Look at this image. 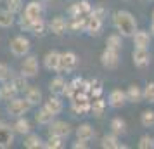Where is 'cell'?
Wrapping results in <instances>:
<instances>
[{"label":"cell","instance_id":"obj_1","mask_svg":"<svg viewBox=\"0 0 154 149\" xmlns=\"http://www.w3.org/2000/svg\"><path fill=\"white\" fill-rule=\"evenodd\" d=\"M112 24L123 38H132L133 33L137 31V21L133 14L128 11H118L112 17Z\"/></svg>","mask_w":154,"mask_h":149},{"label":"cell","instance_id":"obj_2","mask_svg":"<svg viewBox=\"0 0 154 149\" xmlns=\"http://www.w3.org/2000/svg\"><path fill=\"white\" fill-rule=\"evenodd\" d=\"M31 104L26 97H14L12 101H9L7 104V113L14 118H19V116H24L31 109Z\"/></svg>","mask_w":154,"mask_h":149},{"label":"cell","instance_id":"obj_3","mask_svg":"<svg viewBox=\"0 0 154 149\" xmlns=\"http://www.w3.org/2000/svg\"><path fill=\"white\" fill-rule=\"evenodd\" d=\"M9 49H11V52H12V56L24 57V56H28L29 50H31V42H29L26 36L17 35V36H14V38L11 40Z\"/></svg>","mask_w":154,"mask_h":149},{"label":"cell","instance_id":"obj_4","mask_svg":"<svg viewBox=\"0 0 154 149\" xmlns=\"http://www.w3.org/2000/svg\"><path fill=\"white\" fill-rule=\"evenodd\" d=\"M71 109H73V113L76 114H87L88 111L92 109V102H90V97H88V94H76L73 99H71Z\"/></svg>","mask_w":154,"mask_h":149},{"label":"cell","instance_id":"obj_5","mask_svg":"<svg viewBox=\"0 0 154 149\" xmlns=\"http://www.w3.org/2000/svg\"><path fill=\"white\" fill-rule=\"evenodd\" d=\"M40 71V64H38V59L35 56H24L21 63V75L26 76V78H35Z\"/></svg>","mask_w":154,"mask_h":149},{"label":"cell","instance_id":"obj_6","mask_svg":"<svg viewBox=\"0 0 154 149\" xmlns=\"http://www.w3.org/2000/svg\"><path fill=\"white\" fill-rule=\"evenodd\" d=\"M100 63H102V66L106 70H116L119 64V50L106 47L102 56H100Z\"/></svg>","mask_w":154,"mask_h":149},{"label":"cell","instance_id":"obj_7","mask_svg":"<svg viewBox=\"0 0 154 149\" xmlns=\"http://www.w3.org/2000/svg\"><path fill=\"white\" fill-rule=\"evenodd\" d=\"M71 132H73V128H71V125L68 123V121L56 120V121H52V123L49 125V135H57V137L66 139V137L71 135Z\"/></svg>","mask_w":154,"mask_h":149},{"label":"cell","instance_id":"obj_8","mask_svg":"<svg viewBox=\"0 0 154 149\" xmlns=\"http://www.w3.org/2000/svg\"><path fill=\"white\" fill-rule=\"evenodd\" d=\"M132 59H133V64L140 68V70H144L147 68L149 64H151V52L149 49H140V47H135L132 52Z\"/></svg>","mask_w":154,"mask_h":149},{"label":"cell","instance_id":"obj_9","mask_svg":"<svg viewBox=\"0 0 154 149\" xmlns=\"http://www.w3.org/2000/svg\"><path fill=\"white\" fill-rule=\"evenodd\" d=\"M78 66V56L75 52H63L61 54V70L59 71H64V73H71V71H75Z\"/></svg>","mask_w":154,"mask_h":149},{"label":"cell","instance_id":"obj_10","mask_svg":"<svg viewBox=\"0 0 154 149\" xmlns=\"http://www.w3.org/2000/svg\"><path fill=\"white\" fill-rule=\"evenodd\" d=\"M128 102L126 101V92L125 90H121V88H114L109 92V97H107V104L112 107V109H119V107H123Z\"/></svg>","mask_w":154,"mask_h":149},{"label":"cell","instance_id":"obj_11","mask_svg":"<svg viewBox=\"0 0 154 149\" xmlns=\"http://www.w3.org/2000/svg\"><path fill=\"white\" fill-rule=\"evenodd\" d=\"M43 66L49 71H59L61 70V52H57V50L47 52L43 57Z\"/></svg>","mask_w":154,"mask_h":149},{"label":"cell","instance_id":"obj_12","mask_svg":"<svg viewBox=\"0 0 154 149\" xmlns=\"http://www.w3.org/2000/svg\"><path fill=\"white\" fill-rule=\"evenodd\" d=\"M42 14H43L42 2H38V0H31L28 5L24 7V14H23V16H26L29 21H35V19H40Z\"/></svg>","mask_w":154,"mask_h":149},{"label":"cell","instance_id":"obj_13","mask_svg":"<svg viewBox=\"0 0 154 149\" xmlns=\"http://www.w3.org/2000/svg\"><path fill=\"white\" fill-rule=\"evenodd\" d=\"M85 31L88 33V35H99L100 31H102V19L97 17V16H94L90 12L88 17H87V24H85Z\"/></svg>","mask_w":154,"mask_h":149},{"label":"cell","instance_id":"obj_14","mask_svg":"<svg viewBox=\"0 0 154 149\" xmlns=\"http://www.w3.org/2000/svg\"><path fill=\"white\" fill-rule=\"evenodd\" d=\"M49 29L54 35L61 36V35H64L66 29H68V21L64 19L63 16H56V17H52V21L49 23Z\"/></svg>","mask_w":154,"mask_h":149},{"label":"cell","instance_id":"obj_15","mask_svg":"<svg viewBox=\"0 0 154 149\" xmlns=\"http://www.w3.org/2000/svg\"><path fill=\"white\" fill-rule=\"evenodd\" d=\"M151 33H147L144 29H137L135 33H133L132 40H133V45L135 47H140V49H149V45H151Z\"/></svg>","mask_w":154,"mask_h":149},{"label":"cell","instance_id":"obj_16","mask_svg":"<svg viewBox=\"0 0 154 149\" xmlns=\"http://www.w3.org/2000/svg\"><path fill=\"white\" fill-rule=\"evenodd\" d=\"M14 142V135H12V128H9L7 125H4L0 121V147L2 149H7L12 146Z\"/></svg>","mask_w":154,"mask_h":149},{"label":"cell","instance_id":"obj_17","mask_svg":"<svg viewBox=\"0 0 154 149\" xmlns=\"http://www.w3.org/2000/svg\"><path fill=\"white\" fill-rule=\"evenodd\" d=\"M43 106L47 107L52 114H56V116H57V114H61V113H63V109H64L63 101L59 99V95H54V94H50L49 99H45Z\"/></svg>","mask_w":154,"mask_h":149},{"label":"cell","instance_id":"obj_18","mask_svg":"<svg viewBox=\"0 0 154 149\" xmlns=\"http://www.w3.org/2000/svg\"><path fill=\"white\" fill-rule=\"evenodd\" d=\"M24 97L29 101V104L31 106H38V104H42V90L38 88V87H33V85H28L26 87V90H24Z\"/></svg>","mask_w":154,"mask_h":149},{"label":"cell","instance_id":"obj_19","mask_svg":"<svg viewBox=\"0 0 154 149\" xmlns=\"http://www.w3.org/2000/svg\"><path fill=\"white\" fill-rule=\"evenodd\" d=\"M17 87L12 83V82H4V85L0 87V99L4 101H12L14 97H17Z\"/></svg>","mask_w":154,"mask_h":149},{"label":"cell","instance_id":"obj_20","mask_svg":"<svg viewBox=\"0 0 154 149\" xmlns=\"http://www.w3.org/2000/svg\"><path fill=\"white\" fill-rule=\"evenodd\" d=\"M125 92H126V101L128 102L139 104V102L144 101V88H140L139 85H130Z\"/></svg>","mask_w":154,"mask_h":149},{"label":"cell","instance_id":"obj_21","mask_svg":"<svg viewBox=\"0 0 154 149\" xmlns=\"http://www.w3.org/2000/svg\"><path fill=\"white\" fill-rule=\"evenodd\" d=\"M66 80L63 78V76H56V78L50 80L49 83V88H50V94H54V95H64V92H66Z\"/></svg>","mask_w":154,"mask_h":149},{"label":"cell","instance_id":"obj_22","mask_svg":"<svg viewBox=\"0 0 154 149\" xmlns=\"http://www.w3.org/2000/svg\"><path fill=\"white\" fill-rule=\"evenodd\" d=\"M90 12H92V7H90V4H88L87 0L78 2V4H75V5H71V9H69L71 17H75V16H88Z\"/></svg>","mask_w":154,"mask_h":149},{"label":"cell","instance_id":"obj_23","mask_svg":"<svg viewBox=\"0 0 154 149\" xmlns=\"http://www.w3.org/2000/svg\"><path fill=\"white\" fill-rule=\"evenodd\" d=\"M54 118H56V114H52L45 106H42L38 111H36V114H35L36 123H38V125H47V127L54 121Z\"/></svg>","mask_w":154,"mask_h":149},{"label":"cell","instance_id":"obj_24","mask_svg":"<svg viewBox=\"0 0 154 149\" xmlns=\"http://www.w3.org/2000/svg\"><path fill=\"white\" fill-rule=\"evenodd\" d=\"M23 146H24L26 149H40V147L45 146V142L42 141V137H40L38 134H31V132H29V134L24 137Z\"/></svg>","mask_w":154,"mask_h":149},{"label":"cell","instance_id":"obj_25","mask_svg":"<svg viewBox=\"0 0 154 149\" xmlns=\"http://www.w3.org/2000/svg\"><path fill=\"white\" fill-rule=\"evenodd\" d=\"M76 137L82 139V141L88 142V141H92V139L95 137V130H94V127L88 125V123H82V125L76 128Z\"/></svg>","mask_w":154,"mask_h":149},{"label":"cell","instance_id":"obj_26","mask_svg":"<svg viewBox=\"0 0 154 149\" xmlns=\"http://www.w3.org/2000/svg\"><path fill=\"white\" fill-rule=\"evenodd\" d=\"M12 130L19 135H28L29 132H31V123H29L24 116H19V118L16 120V123L12 125Z\"/></svg>","mask_w":154,"mask_h":149},{"label":"cell","instance_id":"obj_27","mask_svg":"<svg viewBox=\"0 0 154 149\" xmlns=\"http://www.w3.org/2000/svg\"><path fill=\"white\" fill-rule=\"evenodd\" d=\"M109 128H111L112 134L123 135L126 132V121L123 120V118H119V116H114L111 120V123H109Z\"/></svg>","mask_w":154,"mask_h":149},{"label":"cell","instance_id":"obj_28","mask_svg":"<svg viewBox=\"0 0 154 149\" xmlns=\"http://www.w3.org/2000/svg\"><path fill=\"white\" fill-rule=\"evenodd\" d=\"M100 147L104 149H119V142H118V135L116 134H109V135H104L100 139Z\"/></svg>","mask_w":154,"mask_h":149},{"label":"cell","instance_id":"obj_29","mask_svg":"<svg viewBox=\"0 0 154 149\" xmlns=\"http://www.w3.org/2000/svg\"><path fill=\"white\" fill-rule=\"evenodd\" d=\"M14 24V12H11L7 7L0 9V28H11Z\"/></svg>","mask_w":154,"mask_h":149},{"label":"cell","instance_id":"obj_30","mask_svg":"<svg viewBox=\"0 0 154 149\" xmlns=\"http://www.w3.org/2000/svg\"><path fill=\"white\" fill-rule=\"evenodd\" d=\"M106 101L104 99H100V97H95V101L92 102V114L95 116V118H102V114H104V111H106Z\"/></svg>","mask_w":154,"mask_h":149},{"label":"cell","instance_id":"obj_31","mask_svg":"<svg viewBox=\"0 0 154 149\" xmlns=\"http://www.w3.org/2000/svg\"><path fill=\"white\" fill-rule=\"evenodd\" d=\"M106 47L114 49V50H121V47H123V43H121V35H119V33L109 35L106 38Z\"/></svg>","mask_w":154,"mask_h":149},{"label":"cell","instance_id":"obj_32","mask_svg":"<svg viewBox=\"0 0 154 149\" xmlns=\"http://www.w3.org/2000/svg\"><path fill=\"white\" fill-rule=\"evenodd\" d=\"M45 28H47V24H45V21H43L42 17H40V19H35V21H31V24H29V29H28V31H31L33 35H43V33H45Z\"/></svg>","mask_w":154,"mask_h":149},{"label":"cell","instance_id":"obj_33","mask_svg":"<svg viewBox=\"0 0 154 149\" xmlns=\"http://www.w3.org/2000/svg\"><path fill=\"white\" fill-rule=\"evenodd\" d=\"M140 123H142V127H146V128L154 127V111L152 109H146L144 113L140 114Z\"/></svg>","mask_w":154,"mask_h":149},{"label":"cell","instance_id":"obj_34","mask_svg":"<svg viewBox=\"0 0 154 149\" xmlns=\"http://www.w3.org/2000/svg\"><path fill=\"white\" fill-rule=\"evenodd\" d=\"M63 137H57V135H49V139H47V142H45V146L43 147L47 149H59L63 147Z\"/></svg>","mask_w":154,"mask_h":149},{"label":"cell","instance_id":"obj_35","mask_svg":"<svg viewBox=\"0 0 154 149\" xmlns=\"http://www.w3.org/2000/svg\"><path fill=\"white\" fill-rule=\"evenodd\" d=\"M137 146H139V149H152L154 147V137L149 134L142 135L139 139V144Z\"/></svg>","mask_w":154,"mask_h":149},{"label":"cell","instance_id":"obj_36","mask_svg":"<svg viewBox=\"0 0 154 149\" xmlns=\"http://www.w3.org/2000/svg\"><path fill=\"white\" fill-rule=\"evenodd\" d=\"M11 82L17 87V90H19V92H21V90L24 92V90H26V87H28V78H26V76H23V75H19V76H11Z\"/></svg>","mask_w":154,"mask_h":149},{"label":"cell","instance_id":"obj_37","mask_svg":"<svg viewBox=\"0 0 154 149\" xmlns=\"http://www.w3.org/2000/svg\"><path fill=\"white\" fill-rule=\"evenodd\" d=\"M12 76V73H11V68H9L5 63H0V83H4V82H9Z\"/></svg>","mask_w":154,"mask_h":149},{"label":"cell","instance_id":"obj_38","mask_svg":"<svg viewBox=\"0 0 154 149\" xmlns=\"http://www.w3.org/2000/svg\"><path fill=\"white\" fill-rule=\"evenodd\" d=\"M144 101L154 102V82H151V83H147L144 87Z\"/></svg>","mask_w":154,"mask_h":149},{"label":"cell","instance_id":"obj_39","mask_svg":"<svg viewBox=\"0 0 154 149\" xmlns=\"http://www.w3.org/2000/svg\"><path fill=\"white\" fill-rule=\"evenodd\" d=\"M5 2H7V9L11 11V12H14V14L21 12V9H23V0H5Z\"/></svg>","mask_w":154,"mask_h":149},{"label":"cell","instance_id":"obj_40","mask_svg":"<svg viewBox=\"0 0 154 149\" xmlns=\"http://www.w3.org/2000/svg\"><path fill=\"white\" fill-rule=\"evenodd\" d=\"M92 14L97 16V17H100V19H104L106 17V9L104 7H94L92 9Z\"/></svg>","mask_w":154,"mask_h":149},{"label":"cell","instance_id":"obj_41","mask_svg":"<svg viewBox=\"0 0 154 149\" xmlns=\"http://www.w3.org/2000/svg\"><path fill=\"white\" fill-rule=\"evenodd\" d=\"M87 146H88V144H87V141H82V139H78V141L73 144V149H85Z\"/></svg>","mask_w":154,"mask_h":149},{"label":"cell","instance_id":"obj_42","mask_svg":"<svg viewBox=\"0 0 154 149\" xmlns=\"http://www.w3.org/2000/svg\"><path fill=\"white\" fill-rule=\"evenodd\" d=\"M149 33H151V35H152V36H154V21H152V23H151V29H149Z\"/></svg>","mask_w":154,"mask_h":149},{"label":"cell","instance_id":"obj_43","mask_svg":"<svg viewBox=\"0 0 154 149\" xmlns=\"http://www.w3.org/2000/svg\"><path fill=\"white\" fill-rule=\"evenodd\" d=\"M151 17H152V21H154V11H152V16H151Z\"/></svg>","mask_w":154,"mask_h":149},{"label":"cell","instance_id":"obj_44","mask_svg":"<svg viewBox=\"0 0 154 149\" xmlns=\"http://www.w3.org/2000/svg\"><path fill=\"white\" fill-rule=\"evenodd\" d=\"M126 2H128V0H126Z\"/></svg>","mask_w":154,"mask_h":149},{"label":"cell","instance_id":"obj_45","mask_svg":"<svg viewBox=\"0 0 154 149\" xmlns=\"http://www.w3.org/2000/svg\"><path fill=\"white\" fill-rule=\"evenodd\" d=\"M0 2H2V0H0Z\"/></svg>","mask_w":154,"mask_h":149}]
</instances>
